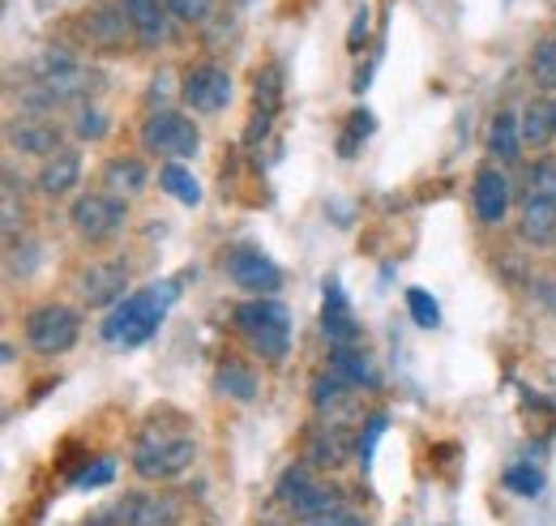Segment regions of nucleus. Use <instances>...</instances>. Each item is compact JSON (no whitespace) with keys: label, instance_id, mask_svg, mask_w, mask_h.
<instances>
[{"label":"nucleus","instance_id":"11","mask_svg":"<svg viewBox=\"0 0 556 526\" xmlns=\"http://www.w3.org/2000/svg\"><path fill=\"white\" fill-rule=\"evenodd\" d=\"M471 205H476V218L496 227L505 214H509V180L501 167H480L476 172V185H471Z\"/></svg>","mask_w":556,"mask_h":526},{"label":"nucleus","instance_id":"25","mask_svg":"<svg viewBox=\"0 0 556 526\" xmlns=\"http://www.w3.org/2000/svg\"><path fill=\"white\" fill-rule=\"evenodd\" d=\"M313 488H317V484L308 479V471H304V466H287V471L278 475L275 492H278V501H282V505H291V510H295Z\"/></svg>","mask_w":556,"mask_h":526},{"label":"nucleus","instance_id":"32","mask_svg":"<svg viewBox=\"0 0 556 526\" xmlns=\"http://www.w3.org/2000/svg\"><path fill=\"white\" fill-rule=\"evenodd\" d=\"M343 390H348V381L343 377H317V386H313V402H317V411H326V406H334V402H343Z\"/></svg>","mask_w":556,"mask_h":526},{"label":"nucleus","instance_id":"13","mask_svg":"<svg viewBox=\"0 0 556 526\" xmlns=\"http://www.w3.org/2000/svg\"><path fill=\"white\" fill-rule=\"evenodd\" d=\"M518 236L535 249L556 245V198H527L518 214Z\"/></svg>","mask_w":556,"mask_h":526},{"label":"nucleus","instance_id":"5","mask_svg":"<svg viewBox=\"0 0 556 526\" xmlns=\"http://www.w3.org/2000/svg\"><path fill=\"white\" fill-rule=\"evenodd\" d=\"M70 218H73V231L81 240L103 245V240H112L129 223V205H125V198H116V193H81V198L73 201Z\"/></svg>","mask_w":556,"mask_h":526},{"label":"nucleus","instance_id":"30","mask_svg":"<svg viewBox=\"0 0 556 526\" xmlns=\"http://www.w3.org/2000/svg\"><path fill=\"white\" fill-rule=\"evenodd\" d=\"M112 479H116V462L99 459L94 466H86L81 475H73V488L86 492V488H103V484H112Z\"/></svg>","mask_w":556,"mask_h":526},{"label":"nucleus","instance_id":"34","mask_svg":"<svg viewBox=\"0 0 556 526\" xmlns=\"http://www.w3.org/2000/svg\"><path fill=\"white\" fill-rule=\"evenodd\" d=\"M368 26H372V13H368V4H359V9H355V22H351L348 52H364V43H368Z\"/></svg>","mask_w":556,"mask_h":526},{"label":"nucleus","instance_id":"29","mask_svg":"<svg viewBox=\"0 0 556 526\" xmlns=\"http://www.w3.org/2000/svg\"><path fill=\"white\" fill-rule=\"evenodd\" d=\"M407 309H412L416 326H424V329H437V326H441V309H437V300H432L428 291L412 287V291H407Z\"/></svg>","mask_w":556,"mask_h":526},{"label":"nucleus","instance_id":"7","mask_svg":"<svg viewBox=\"0 0 556 526\" xmlns=\"http://www.w3.org/2000/svg\"><path fill=\"white\" fill-rule=\"evenodd\" d=\"M180 514H185V505H180L172 492H138V497L116 501L108 514H99L94 526L112 523V518L121 526H176Z\"/></svg>","mask_w":556,"mask_h":526},{"label":"nucleus","instance_id":"24","mask_svg":"<svg viewBox=\"0 0 556 526\" xmlns=\"http://www.w3.org/2000/svg\"><path fill=\"white\" fill-rule=\"evenodd\" d=\"M531 82L540 90H556V35H544L531 52Z\"/></svg>","mask_w":556,"mask_h":526},{"label":"nucleus","instance_id":"33","mask_svg":"<svg viewBox=\"0 0 556 526\" xmlns=\"http://www.w3.org/2000/svg\"><path fill=\"white\" fill-rule=\"evenodd\" d=\"M167 9H172V17H180V22H206L214 0H167Z\"/></svg>","mask_w":556,"mask_h":526},{"label":"nucleus","instance_id":"16","mask_svg":"<svg viewBox=\"0 0 556 526\" xmlns=\"http://www.w3.org/2000/svg\"><path fill=\"white\" fill-rule=\"evenodd\" d=\"M9 146L22 150V154H61V129L52 121H22V125H9Z\"/></svg>","mask_w":556,"mask_h":526},{"label":"nucleus","instance_id":"22","mask_svg":"<svg viewBox=\"0 0 556 526\" xmlns=\"http://www.w3.org/2000/svg\"><path fill=\"white\" fill-rule=\"evenodd\" d=\"M553 103H544V99H535V103H527V112H522V141L527 146H535V150H544L548 141H553Z\"/></svg>","mask_w":556,"mask_h":526},{"label":"nucleus","instance_id":"26","mask_svg":"<svg viewBox=\"0 0 556 526\" xmlns=\"http://www.w3.org/2000/svg\"><path fill=\"white\" fill-rule=\"evenodd\" d=\"M334 510H343V505H339V492H334V488H313L291 514L304 518V523H313V518H326V514H334Z\"/></svg>","mask_w":556,"mask_h":526},{"label":"nucleus","instance_id":"19","mask_svg":"<svg viewBox=\"0 0 556 526\" xmlns=\"http://www.w3.org/2000/svg\"><path fill=\"white\" fill-rule=\"evenodd\" d=\"M214 390L236 398V402H253L262 386H257V373H253V368H244L240 360H227V364H218V373H214Z\"/></svg>","mask_w":556,"mask_h":526},{"label":"nucleus","instance_id":"8","mask_svg":"<svg viewBox=\"0 0 556 526\" xmlns=\"http://www.w3.org/2000/svg\"><path fill=\"white\" fill-rule=\"evenodd\" d=\"M180 99L193 108V112H202V116H214V112H223L227 103H231V73L223 65H193L185 73V86H180Z\"/></svg>","mask_w":556,"mask_h":526},{"label":"nucleus","instance_id":"18","mask_svg":"<svg viewBox=\"0 0 556 526\" xmlns=\"http://www.w3.org/2000/svg\"><path fill=\"white\" fill-rule=\"evenodd\" d=\"M488 154L501 163H514L522 154V116L514 112H496L488 125Z\"/></svg>","mask_w":556,"mask_h":526},{"label":"nucleus","instance_id":"3","mask_svg":"<svg viewBox=\"0 0 556 526\" xmlns=\"http://www.w3.org/2000/svg\"><path fill=\"white\" fill-rule=\"evenodd\" d=\"M236 329L249 338V347L262 355V360H270L278 364L282 355H287V347H291V313H287V304H278L270 296H253V300H244L240 309H236Z\"/></svg>","mask_w":556,"mask_h":526},{"label":"nucleus","instance_id":"27","mask_svg":"<svg viewBox=\"0 0 556 526\" xmlns=\"http://www.w3.org/2000/svg\"><path fill=\"white\" fill-rule=\"evenodd\" d=\"M527 198H556V159H540L527 172Z\"/></svg>","mask_w":556,"mask_h":526},{"label":"nucleus","instance_id":"31","mask_svg":"<svg viewBox=\"0 0 556 526\" xmlns=\"http://www.w3.org/2000/svg\"><path fill=\"white\" fill-rule=\"evenodd\" d=\"M73 133H77L81 141H94V137H103V133H108V116H103L99 108H81V112H77V121H73Z\"/></svg>","mask_w":556,"mask_h":526},{"label":"nucleus","instance_id":"28","mask_svg":"<svg viewBox=\"0 0 556 526\" xmlns=\"http://www.w3.org/2000/svg\"><path fill=\"white\" fill-rule=\"evenodd\" d=\"M505 488L518 492V497H540L544 475H540L535 466H509V471H505Z\"/></svg>","mask_w":556,"mask_h":526},{"label":"nucleus","instance_id":"35","mask_svg":"<svg viewBox=\"0 0 556 526\" xmlns=\"http://www.w3.org/2000/svg\"><path fill=\"white\" fill-rule=\"evenodd\" d=\"M381 433H386V415H372V419H368V433L359 437V462H364V466L372 462V450H377Z\"/></svg>","mask_w":556,"mask_h":526},{"label":"nucleus","instance_id":"37","mask_svg":"<svg viewBox=\"0 0 556 526\" xmlns=\"http://www.w3.org/2000/svg\"><path fill=\"white\" fill-rule=\"evenodd\" d=\"M553 125H556V103H553Z\"/></svg>","mask_w":556,"mask_h":526},{"label":"nucleus","instance_id":"9","mask_svg":"<svg viewBox=\"0 0 556 526\" xmlns=\"http://www.w3.org/2000/svg\"><path fill=\"white\" fill-rule=\"evenodd\" d=\"M227 278L240 291H249V296H275L278 287H282V270L266 253H257V249H236L227 258Z\"/></svg>","mask_w":556,"mask_h":526},{"label":"nucleus","instance_id":"36","mask_svg":"<svg viewBox=\"0 0 556 526\" xmlns=\"http://www.w3.org/2000/svg\"><path fill=\"white\" fill-rule=\"evenodd\" d=\"M304 526H368L359 514H348V510H334V514H326V518H313V523Z\"/></svg>","mask_w":556,"mask_h":526},{"label":"nucleus","instance_id":"21","mask_svg":"<svg viewBox=\"0 0 556 526\" xmlns=\"http://www.w3.org/2000/svg\"><path fill=\"white\" fill-rule=\"evenodd\" d=\"M330 373H334V377H343L348 386L377 390V373H372L368 355H364V351H355V347H339V351H334V360H330Z\"/></svg>","mask_w":556,"mask_h":526},{"label":"nucleus","instance_id":"1","mask_svg":"<svg viewBox=\"0 0 556 526\" xmlns=\"http://www.w3.org/2000/svg\"><path fill=\"white\" fill-rule=\"evenodd\" d=\"M172 283H154V287H146V291H134V296H125L116 309H112V317L103 322V338L108 342H121V347H141L159 322H163V313H167V304H172Z\"/></svg>","mask_w":556,"mask_h":526},{"label":"nucleus","instance_id":"2","mask_svg":"<svg viewBox=\"0 0 556 526\" xmlns=\"http://www.w3.org/2000/svg\"><path fill=\"white\" fill-rule=\"evenodd\" d=\"M193 459H198V441L185 428H167V424H150L134 446V471L141 479H172L189 471Z\"/></svg>","mask_w":556,"mask_h":526},{"label":"nucleus","instance_id":"10","mask_svg":"<svg viewBox=\"0 0 556 526\" xmlns=\"http://www.w3.org/2000/svg\"><path fill=\"white\" fill-rule=\"evenodd\" d=\"M125 287H129V265L125 262H94L90 270H81V278H77V291H81V300L90 309L121 304Z\"/></svg>","mask_w":556,"mask_h":526},{"label":"nucleus","instance_id":"6","mask_svg":"<svg viewBox=\"0 0 556 526\" xmlns=\"http://www.w3.org/2000/svg\"><path fill=\"white\" fill-rule=\"evenodd\" d=\"M81 334V322L70 304H39L26 313V342L39 351V355H61L70 351Z\"/></svg>","mask_w":556,"mask_h":526},{"label":"nucleus","instance_id":"20","mask_svg":"<svg viewBox=\"0 0 556 526\" xmlns=\"http://www.w3.org/2000/svg\"><path fill=\"white\" fill-rule=\"evenodd\" d=\"M146 167H141V159H112L108 167H103V185H108V193H116V198H134L146 189Z\"/></svg>","mask_w":556,"mask_h":526},{"label":"nucleus","instance_id":"15","mask_svg":"<svg viewBox=\"0 0 556 526\" xmlns=\"http://www.w3.org/2000/svg\"><path fill=\"white\" fill-rule=\"evenodd\" d=\"M77 185H81V154L77 150L52 154L43 163V172H39V193L43 198H70Z\"/></svg>","mask_w":556,"mask_h":526},{"label":"nucleus","instance_id":"14","mask_svg":"<svg viewBox=\"0 0 556 526\" xmlns=\"http://www.w3.org/2000/svg\"><path fill=\"white\" fill-rule=\"evenodd\" d=\"M321 334L334 342V347H351L359 338V326L351 317V304L343 296L339 283H326V309H321Z\"/></svg>","mask_w":556,"mask_h":526},{"label":"nucleus","instance_id":"17","mask_svg":"<svg viewBox=\"0 0 556 526\" xmlns=\"http://www.w3.org/2000/svg\"><path fill=\"white\" fill-rule=\"evenodd\" d=\"M81 26H86L90 43H94V48H108V52L125 48V30H134L129 17H125V9H90Z\"/></svg>","mask_w":556,"mask_h":526},{"label":"nucleus","instance_id":"12","mask_svg":"<svg viewBox=\"0 0 556 526\" xmlns=\"http://www.w3.org/2000/svg\"><path fill=\"white\" fill-rule=\"evenodd\" d=\"M134 35H138L141 48H159L167 35H172V9L167 0H121Z\"/></svg>","mask_w":556,"mask_h":526},{"label":"nucleus","instance_id":"23","mask_svg":"<svg viewBox=\"0 0 556 526\" xmlns=\"http://www.w3.org/2000/svg\"><path fill=\"white\" fill-rule=\"evenodd\" d=\"M159 185H163V193H172L180 205H198L202 201V185H198V176L185 163H167L159 172Z\"/></svg>","mask_w":556,"mask_h":526},{"label":"nucleus","instance_id":"4","mask_svg":"<svg viewBox=\"0 0 556 526\" xmlns=\"http://www.w3.org/2000/svg\"><path fill=\"white\" fill-rule=\"evenodd\" d=\"M198 146H202V133H198V125H193L189 116H180V112H167V108H163V112H154V116L141 125V150L163 154V159H172V163L193 159Z\"/></svg>","mask_w":556,"mask_h":526}]
</instances>
